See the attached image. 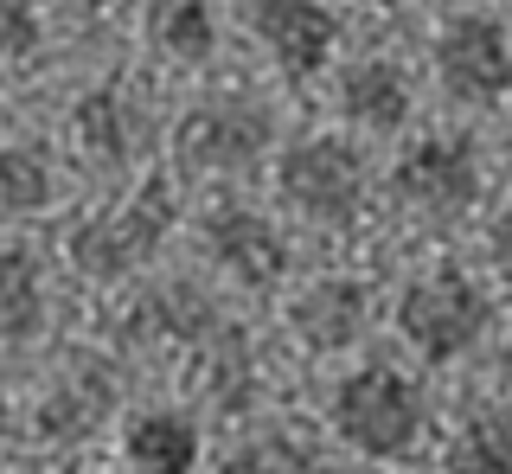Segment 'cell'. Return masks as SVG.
I'll use <instances>...</instances> for the list:
<instances>
[{"label":"cell","instance_id":"8fae6325","mask_svg":"<svg viewBox=\"0 0 512 474\" xmlns=\"http://www.w3.org/2000/svg\"><path fill=\"white\" fill-rule=\"evenodd\" d=\"M71 135H77V148H84V161L109 167V173L135 167L141 154H148V141H154L148 109L128 97L122 84H96V90H84V97L71 103Z\"/></svg>","mask_w":512,"mask_h":474},{"label":"cell","instance_id":"cb8c5ba5","mask_svg":"<svg viewBox=\"0 0 512 474\" xmlns=\"http://www.w3.org/2000/svg\"><path fill=\"white\" fill-rule=\"evenodd\" d=\"M500 161H506V180H512V129H506V141H500Z\"/></svg>","mask_w":512,"mask_h":474},{"label":"cell","instance_id":"d4e9b609","mask_svg":"<svg viewBox=\"0 0 512 474\" xmlns=\"http://www.w3.org/2000/svg\"><path fill=\"white\" fill-rule=\"evenodd\" d=\"M359 7H410V0H359Z\"/></svg>","mask_w":512,"mask_h":474},{"label":"cell","instance_id":"9a60e30c","mask_svg":"<svg viewBox=\"0 0 512 474\" xmlns=\"http://www.w3.org/2000/svg\"><path fill=\"white\" fill-rule=\"evenodd\" d=\"M52 321V289H45V263L26 244H0V340L26 346Z\"/></svg>","mask_w":512,"mask_h":474},{"label":"cell","instance_id":"e0dca14e","mask_svg":"<svg viewBox=\"0 0 512 474\" xmlns=\"http://www.w3.org/2000/svg\"><path fill=\"white\" fill-rule=\"evenodd\" d=\"M58 199V167L52 154L39 148V141H7L0 148V212H45V205Z\"/></svg>","mask_w":512,"mask_h":474},{"label":"cell","instance_id":"2e32d148","mask_svg":"<svg viewBox=\"0 0 512 474\" xmlns=\"http://www.w3.org/2000/svg\"><path fill=\"white\" fill-rule=\"evenodd\" d=\"M148 45L173 65H205L218 52V0H148Z\"/></svg>","mask_w":512,"mask_h":474},{"label":"cell","instance_id":"5bb4252c","mask_svg":"<svg viewBox=\"0 0 512 474\" xmlns=\"http://www.w3.org/2000/svg\"><path fill=\"white\" fill-rule=\"evenodd\" d=\"M340 116L359 135H397L416 116V84L397 58H359L340 71Z\"/></svg>","mask_w":512,"mask_h":474},{"label":"cell","instance_id":"ffe728a7","mask_svg":"<svg viewBox=\"0 0 512 474\" xmlns=\"http://www.w3.org/2000/svg\"><path fill=\"white\" fill-rule=\"evenodd\" d=\"M39 45H45L39 7H32V0H0V71H7V65H26Z\"/></svg>","mask_w":512,"mask_h":474},{"label":"cell","instance_id":"484cf974","mask_svg":"<svg viewBox=\"0 0 512 474\" xmlns=\"http://www.w3.org/2000/svg\"><path fill=\"white\" fill-rule=\"evenodd\" d=\"M0 436H7V417H0Z\"/></svg>","mask_w":512,"mask_h":474},{"label":"cell","instance_id":"d6986e66","mask_svg":"<svg viewBox=\"0 0 512 474\" xmlns=\"http://www.w3.org/2000/svg\"><path fill=\"white\" fill-rule=\"evenodd\" d=\"M224 474H320V455L308 442H295L288 430H263L224 462Z\"/></svg>","mask_w":512,"mask_h":474},{"label":"cell","instance_id":"603a6c76","mask_svg":"<svg viewBox=\"0 0 512 474\" xmlns=\"http://www.w3.org/2000/svg\"><path fill=\"white\" fill-rule=\"evenodd\" d=\"M500 372H506V385H512V334H506V346H500Z\"/></svg>","mask_w":512,"mask_h":474},{"label":"cell","instance_id":"ac0fdd59","mask_svg":"<svg viewBox=\"0 0 512 474\" xmlns=\"http://www.w3.org/2000/svg\"><path fill=\"white\" fill-rule=\"evenodd\" d=\"M448 474H512V410H474L448 436Z\"/></svg>","mask_w":512,"mask_h":474},{"label":"cell","instance_id":"8992f818","mask_svg":"<svg viewBox=\"0 0 512 474\" xmlns=\"http://www.w3.org/2000/svg\"><path fill=\"white\" fill-rule=\"evenodd\" d=\"M429 65H436L442 97L461 109H500L512 97V33L493 13L442 20L436 45H429Z\"/></svg>","mask_w":512,"mask_h":474},{"label":"cell","instance_id":"44dd1931","mask_svg":"<svg viewBox=\"0 0 512 474\" xmlns=\"http://www.w3.org/2000/svg\"><path fill=\"white\" fill-rule=\"evenodd\" d=\"M487 257H493V270H500V282L512 289V212L493 225V237H487Z\"/></svg>","mask_w":512,"mask_h":474},{"label":"cell","instance_id":"ba28073f","mask_svg":"<svg viewBox=\"0 0 512 474\" xmlns=\"http://www.w3.org/2000/svg\"><path fill=\"white\" fill-rule=\"evenodd\" d=\"M199 250L218 276H231L237 289H276L295 263L288 250V231L256 205H212L199 218Z\"/></svg>","mask_w":512,"mask_h":474},{"label":"cell","instance_id":"4fadbf2b","mask_svg":"<svg viewBox=\"0 0 512 474\" xmlns=\"http://www.w3.org/2000/svg\"><path fill=\"white\" fill-rule=\"evenodd\" d=\"M116 410H122V378L109 366H90V359H84V366H71L52 391H45L39 436L45 442H90Z\"/></svg>","mask_w":512,"mask_h":474},{"label":"cell","instance_id":"7402d4cb","mask_svg":"<svg viewBox=\"0 0 512 474\" xmlns=\"http://www.w3.org/2000/svg\"><path fill=\"white\" fill-rule=\"evenodd\" d=\"M64 13H103V7H116V0H58Z\"/></svg>","mask_w":512,"mask_h":474},{"label":"cell","instance_id":"7a4b0ae2","mask_svg":"<svg viewBox=\"0 0 512 474\" xmlns=\"http://www.w3.org/2000/svg\"><path fill=\"white\" fill-rule=\"evenodd\" d=\"M173 218H180V193H173V180L148 173L128 199L90 212L84 225L71 231L64 257H71V270L84 282H128V276H141L154 263V250L167 244Z\"/></svg>","mask_w":512,"mask_h":474},{"label":"cell","instance_id":"277c9868","mask_svg":"<svg viewBox=\"0 0 512 474\" xmlns=\"http://www.w3.org/2000/svg\"><path fill=\"white\" fill-rule=\"evenodd\" d=\"M276 193L308 225H352L372 193V161L346 135H295L276 154Z\"/></svg>","mask_w":512,"mask_h":474},{"label":"cell","instance_id":"5b68a950","mask_svg":"<svg viewBox=\"0 0 512 474\" xmlns=\"http://www.w3.org/2000/svg\"><path fill=\"white\" fill-rule=\"evenodd\" d=\"M173 154L205 180H244L276 154V116L250 97H205L173 122Z\"/></svg>","mask_w":512,"mask_h":474},{"label":"cell","instance_id":"52a82bcc","mask_svg":"<svg viewBox=\"0 0 512 474\" xmlns=\"http://www.w3.org/2000/svg\"><path fill=\"white\" fill-rule=\"evenodd\" d=\"M391 193L423 218H468L480 193H487V173H480V148L468 135H416L404 154L391 161Z\"/></svg>","mask_w":512,"mask_h":474},{"label":"cell","instance_id":"6da1fadb","mask_svg":"<svg viewBox=\"0 0 512 474\" xmlns=\"http://www.w3.org/2000/svg\"><path fill=\"white\" fill-rule=\"evenodd\" d=\"M327 423L346 449L365 455V462H404L429 430V398L404 366L372 359V366H352L340 385H333Z\"/></svg>","mask_w":512,"mask_h":474},{"label":"cell","instance_id":"7c38bea8","mask_svg":"<svg viewBox=\"0 0 512 474\" xmlns=\"http://www.w3.org/2000/svg\"><path fill=\"white\" fill-rule=\"evenodd\" d=\"M122 468L128 474H199L205 430L180 404H148L122 423Z\"/></svg>","mask_w":512,"mask_h":474},{"label":"cell","instance_id":"30bf717a","mask_svg":"<svg viewBox=\"0 0 512 474\" xmlns=\"http://www.w3.org/2000/svg\"><path fill=\"white\" fill-rule=\"evenodd\" d=\"M372 321H378V302L359 276H314L288 302V327L308 353H346V346L372 334Z\"/></svg>","mask_w":512,"mask_h":474},{"label":"cell","instance_id":"9c48e42d","mask_svg":"<svg viewBox=\"0 0 512 474\" xmlns=\"http://www.w3.org/2000/svg\"><path fill=\"white\" fill-rule=\"evenodd\" d=\"M250 33L288 84H308L340 52V13L327 0H250Z\"/></svg>","mask_w":512,"mask_h":474},{"label":"cell","instance_id":"3957f363","mask_svg":"<svg viewBox=\"0 0 512 474\" xmlns=\"http://www.w3.org/2000/svg\"><path fill=\"white\" fill-rule=\"evenodd\" d=\"M493 327V295L461 270H423L397 295V334L423 366H455L468 359Z\"/></svg>","mask_w":512,"mask_h":474}]
</instances>
